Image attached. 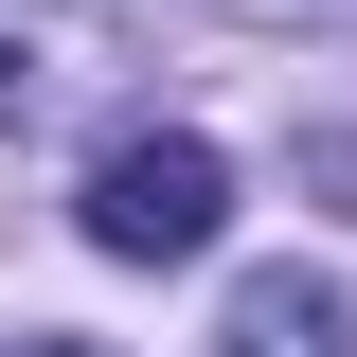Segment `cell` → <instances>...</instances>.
<instances>
[{"mask_svg": "<svg viewBox=\"0 0 357 357\" xmlns=\"http://www.w3.org/2000/svg\"><path fill=\"white\" fill-rule=\"evenodd\" d=\"M18 357H89V340H18Z\"/></svg>", "mask_w": 357, "mask_h": 357, "instance_id": "4", "label": "cell"}, {"mask_svg": "<svg viewBox=\"0 0 357 357\" xmlns=\"http://www.w3.org/2000/svg\"><path fill=\"white\" fill-rule=\"evenodd\" d=\"M72 232H89L107 268H197V250L232 232V161H215L197 126H126L107 161H89V197H72Z\"/></svg>", "mask_w": 357, "mask_h": 357, "instance_id": "1", "label": "cell"}, {"mask_svg": "<svg viewBox=\"0 0 357 357\" xmlns=\"http://www.w3.org/2000/svg\"><path fill=\"white\" fill-rule=\"evenodd\" d=\"M54 72H72V36H36V18H0V126H36Z\"/></svg>", "mask_w": 357, "mask_h": 357, "instance_id": "3", "label": "cell"}, {"mask_svg": "<svg viewBox=\"0 0 357 357\" xmlns=\"http://www.w3.org/2000/svg\"><path fill=\"white\" fill-rule=\"evenodd\" d=\"M340 340H357V286L340 268H250L232 321H215V357H340Z\"/></svg>", "mask_w": 357, "mask_h": 357, "instance_id": "2", "label": "cell"}]
</instances>
